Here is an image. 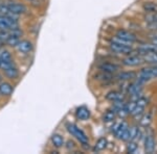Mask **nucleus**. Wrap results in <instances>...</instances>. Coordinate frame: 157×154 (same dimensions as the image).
Listing matches in <instances>:
<instances>
[{
    "label": "nucleus",
    "mask_w": 157,
    "mask_h": 154,
    "mask_svg": "<svg viewBox=\"0 0 157 154\" xmlns=\"http://www.w3.org/2000/svg\"><path fill=\"white\" fill-rule=\"evenodd\" d=\"M157 78V65H150L148 67H145L139 71L138 76L136 79L140 83H145L150 81L152 79Z\"/></svg>",
    "instance_id": "f257e3e1"
},
{
    "label": "nucleus",
    "mask_w": 157,
    "mask_h": 154,
    "mask_svg": "<svg viewBox=\"0 0 157 154\" xmlns=\"http://www.w3.org/2000/svg\"><path fill=\"white\" fill-rule=\"evenodd\" d=\"M66 129L70 134L75 136L78 142L82 144V146L86 147L87 145H89V138H88L84 131L81 128H78L75 124H73V123H66Z\"/></svg>",
    "instance_id": "f03ea898"
},
{
    "label": "nucleus",
    "mask_w": 157,
    "mask_h": 154,
    "mask_svg": "<svg viewBox=\"0 0 157 154\" xmlns=\"http://www.w3.org/2000/svg\"><path fill=\"white\" fill-rule=\"evenodd\" d=\"M144 64H146L145 59L141 54H129L126 55L121 59V65L125 67H140Z\"/></svg>",
    "instance_id": "7ed1b4c3"
},
{
    "label": "nucleus",
    "mask_w": 157,
    "mask_h": 154,
    "mask_svg": "<svg viewBox=\"0 0 157 154\" xmlns=\"http://www.w3.org/2000/svg\"><path fill=\"white\" fill-rule=\"evenodd\" d=\"M143 92V83H140L137 79L130 82L127 87V94L130 96L132 100H137L139 97H141Z\"/></svg>",
    "instance_id": "20e7f679"
},
{
    "label": "nucleus",
    "mask_w": 157,
    "mask_h": 154,
    "mask_svg": "<svg viewBox=\"0 0 157 154\" xmlns=\"http://www.w3.org/2000/svg\"><path fill=\"white\" fill-rule=\"evenodd\" d=\"M109 49H110L111 52H113V53H115V54H120V55H129V54H132L134 52V49L132 46L118 44V43H114V42H110V44H109Z\"/></svg>",
    "instance_id": "39448f33"
},
{
    "label": "nucleus",
    "mask_w": 157,
    "mask_h": 154,
    "mask_svg": "<svg viewBox=\"0 0 157 154\" xmlns=\"http://www.w3.org/2000/svg\"><path fill=\"white\" fill-rule=\"evenodd\" d=\"M98 69L100 71L110 73V74H116V73L121 70V65L111 62H102L101 64L98 65Z\"/></svg>",
    "instance_id": "423d86ee"
},
{
    "label": "nucleus",
    "mask_w": 157,
    "mask_h": 154,
    "mask_svg": "<svg viewBox=\"0 0 157 154\" xmlns=\"http://www.w3.org/2000/svg\"><path fill=\"white\" fill-rule=\"evenodd\" d=\"M138 74L135 71H121L117 72L115 74L114 78L118 81L121 82H128V81H133L137 78Z\"/></svg>",
    "instance_id": "0eeeda50"
},
{
    "label": "nucleus",
    "mask_w": 157,
    "mask_h": 154,
    "mask_svg": "<svg viewBox=\"0 0 157 154\" xmlns=\"http://www.w3.org/2000/svg\"><path fill=\"white\" fill-rule=\"evenodd\" d=\"M116 37L121 38V39L125 40V41H128L130 43H136L138 41V37L136 36L134 32L130 31V30H127V29H117L116 30V34H115Z\"/></svg>",
    "instance_id": "6e6552de"
},
{
    "label": "nucleus",
    "mask_w": 157,
    "mask_h": 154,
    "mask_svg": "<svg viewBox=\"0 0 157 154\" xmlns=\"http://www.w3.org/2000/svg\"><path fill=\"white\" fill-rule=\"evenodd\" d=\"M17 50L21 53L29 54L34 50V44L29 41V40H21L19 44L17 45Z\"/></svg>",
    "instance_id": "1a4fd4ad"
},
{
    "label": "nucleus",
    "mask_w": 157,
    "mask_h": 154,
    "mask_svg": "<svg viewBox=\"0 0 157 154\" xmlns=\"http://www.w3.org/2000/svg\"><path fill=\"white\" fill-rule=\"evenodd\" d=\"M105 98H106V100L110 101V102H116V101L125 100L126 96L124 92H121V91H117V90H112L106 94Z\"/></svg>",
    "instance_id": "9d476101"
},
{
    "label": "nucleus",
    "mask_w": 157,
    "mask_h": 154,
    "mask_svg": "<svg viewBox=\"0 0 157 154\" xmlns=\"http://www.w3.org/2000/svg\"><path fill=\"white\" fill-rule=\"evenodd\" d=\"M9 5V9H10V12L14 15H22V14H25L27 11L26 6L22 3H19V2H11V3H7Z\"/></svg>",
    "instance_id": "9b49d317"
},
{
    "label": "nucleus",
    "mask_w": 157,
    "mask_h": 154,
    "mask_svg": "<svg viewBox=\"0 0 157 154\" xmlns=\"http://www.w3.org/2000/svg\"><path fill=\"white\" fill-rule=\"evenodd\" d=\"M156 148V142L153 133H148L145 138V151L147 153H153Z\"/></svg>",
    "instance_id": "f8f14e48"
},
{
    "label": "nucleus",
    "mask_w": 157,
    "mask_h": 154,
    "mask_svg": "<svg viewBox=\"0 0 157 154\" xmlns=\"http://www.w3.org/2000/svg\"><path fill=\"white\" fill-rule=\"evenodd\" d=\"M157 51V46L154 45L153 43H146V44H141L140 46L137 48V52L141 55H145L148 53H152V52Z\"/></svg>",
    "instance_id": "ddd939ff"
},
{
    "label": "nucleus",
    "mask_w": 157,
    "mask_h": 154,
    "mask_svg": "<svg viewBox=\"0 0 157 154\" xmlns=\"http://www.w3.org/2000/svg\"><path fill=\"white\" fill-rule=\"evenodd\" d=\"M75 118L80 121H87L90 118L91 113L86 106H80L75 109Z\"/></svg>",
    "instance_id": "4468645a"
},
{
    "label": "nucleus",
    "mask_w": 157,
    "mask_h": 154,
    "mask_svg": "<svg viewBox=\"0 0 157 154\" xmlns=\"http://www.w3.org/2000/svg\"><path fill=\"white\" fill-rule=\"evenodd\" d=\"M14 92V87L10 82L2 81L0 82V95L3 97H10Z\"/></svg>",
    "instance_id": "2eb2a0df"
},
{
    "label": "nucleus",
    "mask_w": 157,
    "mask_h": 154,
    "mask_svg": "<svg viewBox=\"0 0 157 154\" xmlns=\"http://www.w3.org/2000/svg\"><path fill=\"white\" fill-rule=\"evenodd\" d=\"M50 142H52V145L54 146L55 148L57 149H60L64 146V138L62 135L59 134V133H54L50 138Z\"/></svg>",
    "instance_id": "dca6fc26"
},
{
    "label": "nucleus",
    "mask_w": 157,
    "mask_h": 154,
    "mask_svg": "<svg viewBox=\"0 0 157 154\" xmlns=\"http://www.w3.org/2000/svg\"><path fill=\"white\" fill-rule=\"evenodd\" d=\"M116 117H117V113L115 112V109H113L112 107L109 108V109L106 110L103 115V121L106 123L109 122H114Z\"/></svg>",
    "instance_id": "f3484780"
},
{
    "label": "nucleus",
    "mask_w": 157,
    "mask_h": 154,
    "mask_svg": "<svg viewBox=\"0 0 157 154\" xmlns=\"http://www.w3.org/2000/svg\"><path fill=\"white\" fill-rule=\"evenodd\" d=\"M107 145H108V140L105 136H102V138H100L97 141L94 147H93V151H94V152H100V151L105 150V149L107 148Z\"/></svg>",
    "instance_id": "a211bd4d"
},
{
    "label": "nucleus",
    "mask_w": 157,
    "mask_h": 154,
    "mask_svg": "<svg viewBox=\"0 0 157 154\" xmlns=\"http://www.w3.org/2000/svg\"><path fill=\"white\" fill-rule=\"evenodd\" d=\"M152 119H153V117H152L151 113H144V116L141 117L140 120H139V125H140L141 127L148 128L152 123Z\"/></svg>",
    "instance_id": "6ab92c4d"
},
{
    "label": "nucleus",
    "mask_w": 157,
    "mask_h": 154,
    "mask_svg": "<svg viewBox=\"0 0 157 154\" xmlns=\"http://www.w3.org/2000/svg\"><path fill=\"white\" fill-rule=\"evenodd\" d=\"M129 128V124H128V122H126V121H121V125H120V127H118V129L117 131L114 133V135H115V138H117V140H121V138H123V135H124V133L126 132V130H127Z\"/></svg>",
    "instance_id": "aec40b11"
},
{
    "label": "nucleus",
    "mask_w": 157,
    "mask_h": 154,
    "mask_svg": "<svg viewBox=\"0 0 157 154\" xmlns=\"http://www.w3.org/2000/svg\"><path fill=\"white\" fill-rule=\"evenodd\" d=\"M3 72H4V75H6L7 78H10V79H16V78H18L19 76V71L16 66L10 68V69L4 70Z\"/></svg>",
    "instance_id": "412c9836"
},
{
    "label": "nucleus",
    "mask_w": 157,
    "mask_h": 154,
    "mask_svg": "<svg viewBox=\"0 0 157 154\" xmlns=\"http://www.w3.org/2000/svg\"><path fill=\"white\" fill-rule=\"evenodd\" d=\"M143 9L148 14H154V13H157V3L155 2H145L143 4Z\"/></svg>",
    "instance_id": "4be33fe9"
},
{
    "label": "nucleus",
    "mask_w": 157,
    "mask_h": 154,
    "mask_svg": "<svg viewBox=\"0 0 157 154\" xmlns=\"http://www.w3.org/2000/svg\"><path fill=\"white\" fill-rule=\"evenodd\" d=\"M144 59H145L146 64L149 65H157V51L152 52V53H148L143 55Z\"/></svg>",
    "instance_id": "5701e85b"
},
{
    "label": "nucleus",
    "mask_w": 157,
    "mask_h": 154,
    "mask_svg": "<svg viewBox=\"0 0 157 154\" xmlns=\"http://www.w3.org/2000/svg\"><path fill=\"white\" fill-rule=\"evenodd\" d=\"M20 41H21V40H20L19 37L14 36V34H12L11 32H10V37L6 39V43L7 45H9V46H11V47H17V45L19 44Z\"/></svg>",
    "instance_id": "b1692460"
},
{
    "label": "nucleus",
    "mask_w": 157,
    "mask_h": 154,
    "mask_svg": "<svg viewBox=\"0 0 157 154\" xmlns=\"http://www.w3.org/2000/svg\"><path fill=\"white\" fill-rule=\"evenodd\" d=\"M138 149V144L135 141H129L127 144V147H126V151L128 153H135Z\"/></svg>",
    "instance_id": "393cba45"
},
{
    "label": "nucleus",
    "mask_w": 157,
    "mask_h": 154,
    "mask_svg": "<svg viewBox=\"0 0 157 154\" xmlns=\"http://www.w3.org/2000/svg\"><path fill=\"white\" fill-rule=\"evenodd\" d=\"M15 63H14V60L11 59V60H2L1 62V64H0V69L2 70V71H4V70H6V69H10V68H12V67H15Z\"/></svg>",
    "instance_id": "a878e982"
},
{
    "label": "nucleus",
    "mask_w": 157,
    "mask_h": 154,
    "mask_svg": "<svg viewBox=\"0 0 157 154\" xmlns=\"http://www.w3.org/2000/svg\"><path fill=\"white\" fill-rule=\"evenodd\" d=\"M0 57L2 59V60H11L12 54L9 50H2L1 53H0Z\"/></svg>",
    "instance_id": "bb28decb"
},
{
    "label": "nucleus",
    "mask_w": 157,
    "mask_h": 154,
    "mask_svg": "<svg viewBox=\"0 0 157 154\" xmlns=\"http://www.w3.org/2000/svg\"><path fill=\"white\" fill-rule=\"evenodd\" d=\"M146 21L150 22L151 24L157 23V13H154V14H150L146 17Z\"/></svg>",
    "instance_id": "cd10ccee"
},
{
    "label": "nucleus",
    "mask_w": 157,
    "mask_h": 154,
    "mask_svg": "<svg viewBox=\"0 0 157 154\" xmlns=\"http://www.w3.org/2000/svg\"><path fill=\"white\" fill-rule=\"evenodd\" d=\"M0 14L1 15H9V14H11V12H10V9H9V5L7 4H4V3H2V4H0Z\"/></svg>",
    "instance_id": "c85d7f7f"
},
{
    "label": "nucleus",
    "mask_w": 157,
    "mask_h": 154,
    "mask_svg": "<svg viewBox=\"0 0 157 154\" xmlns=\"http://www.w3.org/2000/svg\"><path fill=\"white\" fill-rule=\"evenodd\" d=\"M136 103H137L138 106H141V107H145L148 105V100H147V98L145 97H139L137 100H136Z\"/></svg>",
    "instance_id": "c756f323"
},
{
    "label": "nucleus",
    "mask_w": 157,
    "mask_h": 154,
    "mask_svg": "<svg viewBox=\"0 0 157 154\" xmlns=\"http://www.w3.org/2000/svg\"><path fill=\"white\" fill-rule=\"evenodd\" d=\"M10 37V32L6 29H0V41L4 42Z\"/></svg>",
    "instance_id": "7c9ffc66"
},
{
    "label": "nucleus",
    "mask_w": 157,
    "mask_h": 154,
    "mask_svg": "<svg viewBox=\"0 0 157 154\" xmlns=\"http://www.w3.org/2000/svg\"><path fill=\"white\" fill-rule=\"evenodd\" d=\"M77 146H75V143L73 142V141L71 140H69V141H67V144H66V149L67 150H73Z\"/></svg>",
    "instance_id": "2f4dec72"
},
{
    "label": "nucleus",
    "mask_w": 157,
    "mask_h": 154,
    "mask_svg": "<svg viewBox=\"0 0 157 154\" xmlns=\"http://www.w3.org/2000/svg\"><path fill=\"white\" fill-rule=\"evenodd\" d=\"M151 43H153L154 45H156V46H157V37L156 38H153V39L151 40Z\"/></svg>",
    "instance_id": "473e14b6"
},
{
    "label": "nucleus",
    "mask_w": 157,
    "mask_h": 154,
    "mask_svg": "<svg viewBox=\"0 0 157 154\" xmlns=\"http://www.w3.org/2000/svg\"><path fill=\"white\" fill-rule=\"evenodd\" d=\"M1 62H2V59H1V57H0V64H1Z\"/></svg>",
    "instance_id": "72a5a7b5"
},
{
    "label": "nucleus",
    "mask_w": 157,
    "mask_h": 154,
    "mask_svg": "<svg viewBox=\"0 0 157 154\" xmlns=\"http://www.w3.org/2000/svg\"><path fill=\"white\" fill-rule=\"evenodd\" d=\"M26 1H34V0H26Z\"/></svg>",
    "instance_id": "f704fd0d"
},
{
    "label": "nucleus",
    "mask_w": 157,
    "mask_h": 154,
    "mask_svg": "<svg viewBox=\"0 0 157 154\" xmlns=\"http://www.w3.org/2000/svg\"><path fill=\"white\" fill-rule=\"evenodd\" d=\"M0 80H1V76H0Z\"/></svg>",
    "instance_id": "c9c22d12"
}]
</instances>
